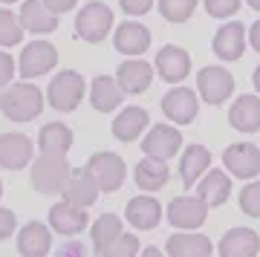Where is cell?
<instances>
[{"label":"cell","instance_id":"22","mask_svg":"<svg viewBox=\"0 0 260 257\" xmlns=\"http://www.w3.org/2000/svg\"><path fill=\"white\" fill-rule=\"evenodd\" d=\"M220 257H257L260 254V237L251 229H229L220 240V246L214 248Z\"/></svg>","mask_w":260,"mask_h":257},{"label":"cell","instance_id":"20","mask_svg":"<svg viewBox=\"0 0 260 257\" xmlns=\"http://www.w3.org/2000/svg\"><path fill=\"white\" fill-rule=\"evenodd\" d=\"M168 254L165 257H211L214 243L200 231H177L165 243Z\"/></svg>","mask_w":260,"mask_h":257},{"label":"cell","instance_id":"34","mask_svg":"<svg viewBox=\"0 0 260 257\" xmlns=\"http://www.w3.org/2000/svg\"><path fill=\"white\" fill-rule=\"evenodd\" d=\"M237 202H240V211L246 217H260V179H251L249 185H243Z\"/></svg>","mask_w":260,"mask_h":257},{"label":"cell","instance_id":"15","mask_svg":"<svg viewBox=\"0 0 260 257\" xmlns=\"http://www.w3.org/2000/svg\"><path fill=\"white\" fill-rule=\"evenodd\" d=\"M64 202L70 205H78V208H90L95 200H99V185H95L93 174L87 171V168H73L70 171V179L64 185Z\"/></svg>","mask_w":260,"mask_h":257},{"label":"cell","instance_id":"10","mask_svg":"<svg viewBox=\"0 0 260 257\" xmlns=\"http://www.w3.org/2000/svg\"><path fill=\"white\" fill-rule=\"evenodd\" d=\"M52 67H58V49L49 41H32V44H26L18 58V73L23 78L47 75Z\"/></svg>","mask_w":260,"mask_h":257},{"label":"cell","instance_id":"5","mask_svg":"<svg viewBox=\"0 0 260 257\" xmlns=\"http://www.w3.org/2000/svg\"><path fill=\"white\" fill-rule=\"evenodd\" d=\"M84 168L93 174L99 191H104V194L119 191L121 185H124V176H127V165H124V159H121L119 153H110V150L93 153L90 162H87Z\"/></svg>","mask_w":260,"mask_h":257},{"label":"cell","instance_id":"2","mask_svg":"<svg viewBox=\"0 0 260 257\" xmlns=\"http://www.w3.org/2000/svg\"><path fill=\"white\" fill-rule=\"evenodd\" d=\"M84 92H87L84 75L75 73V70H61L47 87V101H49V107L58 113H73L81 104Z\"/></svg>","mask_w":260,"mask_h":257},{"label":"cell","instance_id":"46","mask_svg":"<svg viewBox=\"0 0 260 257\" xmlns=\"http://www.w3.org/2000/svg\"><path fill=\"white\" fill-rule=\"evenodd\" d=\"M0 3H15V0H0Z\"/></svg>","mask_w":260,"mask_h":257},{"label":"cell","instance_id":"18","mask_svg":"<svg viewBox=\"0 0 260 257\" xmlns=\"http://www.w3.org/2000/svg\"><path fill=\"white\" fill-rule=\"evenodd\" d=\"M87 226H90L87 208H78V205H70V202H55V205L49 208V229L55 231V234L75 237V234H81Z\"/></svg>","mask_w":260,"mask_h":257},{"label":"cell","instance_id":"21","mask_svg":"<svg viewBox=\"0 0 260 257\" xmlns=\"http://www.w3.org/2000/svg\"><path fill=\"white\" fill-rule=\"evenodd\" d=\"M113 46L127 58L142 55V52H148V46H150V29L142 26L139 20H124L116 29V35H113Z\"/></svg>","mask_w":260,"mask_h":257},{"label":"cell","instance_id":"8","mask_svg":"<svg viewBox=\"0 0 260 257\" xmlns=\"http://www.w3.org/2000/svg\"><path fill=\"white\" fill-rule=\"evenodd\" d=\"M182 147V133L174 124H150V130L142 136V150L145 156L168 162L171 156H177Z\"/></svg>","mask_w":260,"mask_h":257},{"label":"cell","instance_id":"25","mask_svg":"<svg viewBox=\"0 0 260 257\" xmlns=\"http://www.w3.org/2000/svg\"><path fill=\"white\" fill-rule=\"evenodd\" d=\"M52 248V231L44 222H26L18 234V251L20 257H47Z\"/></svg>","mask_w":260,"mask_h":257},{"label":"cell","instance_id":"45","mask_svg":"<svg viewBox=\"0 0 260 257\" xmlns=\"http://www.w3.org/2000/svg\"><path fill=\"white\" fill-rule=\"evenodd\" d=\"M246 3H249V6H251L254 12H260V0H246Z\"/></svg>","mask_w":260,"mask_h":257},{"label":"cell","instance_id":"42","mask_svg":"<svg viewBox=\"0 0 260 257\" xmlns=\"http://www.w3.org/2000/svg\"><path fill=\"white\" fill-rule=\"evenodd\" d=\"M246 44H251V49L260 52V20H254L251 29H246Z\"/></svg>","mask_w":260,"mask_h":257},{"label":"cell","instance_id":"11","mask_svg":"<svg viewBox=\"0 0 260 257\" xmlns=\"http://www.w3.org/2000/svg\"><path fill=\"white\" fill-rule=\"evenodd\" d=\"M153 73H159V78L168 84H182L191 75V55L188 49L177 44H168L156 52V61H153Z\"/></svg>","mask_w":260,"mask_h":257},{"label":"cell","instance_id":"24","mask_svg":"<svg viewBox=\"0 0 260 257\" xmlns=\"http://www.w3.org/2000/svg\"><path fill=\"white\" fill-rule=\"evenodd\" d=\"M18 20H20V26H23V32H35V35H49L61 23V18H55L41 0H23Z\"/></svg>","mask_w":260,"mask_h":257},{"label":"cell","instance_id":"41","mask_svg":"<svg viewBox=\"0 0 260 257\" xmlns=\"http://www.w3.org/2000/svg\"><path fill=\"white\" fill-rule=\"evenodd\" d=\"M58 257H87V248L81 246V243H67L64 248H61V251H58Z\"/></svg>","mask_w":260,"mask_h":257},{"label":"cell","instance_id":"9","mask_svg":"<svg viewBox=\"0 0 260 257\" xmlns=\"http://www.w3.org/2000/svg\"><path fill=\"white\" fill-rule=\"evenodd\" d=\"M223 165L237 179H254L260 176V147L251 142H234L223 150Z\"/></svg>","mask_w":260,"mask_h":257},{"label":"cell","instance_id":"39","mask_svg":"<svg viewBox=\"0 0 260 257\" xmlns=\"http://www.w3.org/2000/svg\"><path fill=\"white\" fill-rule=\"evenodd\" d=\"M18 229V220H15V211L9 208H0V240L12 237V231Z\"/></svg>","mask_w":260,"mask_h":257},{"label":"cell","instance_id":"43","mask_svg":"<svg viewBox=\"0 0 260 257\" xmlns=\"http://www.w3.org/2000/svg\"><path fill=\"white\" fill-rule=\"evenodd\" d=\"M139 257H165V254H162L159 248H153V246H150V248H142V251H139Z\"/></svg>","mask_w":260,"mask_h":257},{"label":"cell","instance_id":"30","mask_svg":"<svg viewBox=\"0 0 260 257\" xmlns=\"http://www.w3.org/2000/svg\"><path fill=\"white\" fill-rule=\"evenodd\" d=\"M133 179L145 194H153L159 188H165L168 179H171V171H168V162H159V159L145 156L139 165L133 168Z\"/></svg>","mask_w":260,"mask_h":257},{"label":"cell","instance_id":"13","mask_svg":"<svg viewBox=\"0 0 260 257\" xmlns=\"http://www.w3.org/2000/svg\"><path fill=\"white\" fill-rule=\"evenodd\" d=\"M153 64L150 61H142V58H127L124 64H119V73H116V84L124 95H142L153 84Z\"/></svg>","mask_w":260,"mask_h":257},{"label":"cell","instance_id":"35","mask_svg":"<svg viewBox=\"0 0 260 257\" xmlns=\"http://www.w3.org/2000/svg\"><path fill=\"white\" fill-rule=\"evenodd\" d=\"M142 246H139V237L136 234H121L113 246H107L99 257H139Z\"/></svg>","mask_w":260,"mask_h":257},{"label":"cell","instance_id":"12","mask_svg":"<svg viewBox=\"0 0 260 257\" xmlns=\"http://www.w3.org/2000/svg\"><path fill=\"white\" fill-rule=\"evenodd\" d=\"M162 113L168 116V121L177 124H191L200 113V99L191 87H174L162 95Z\"/></svg>","mask_w":260,"mask_h":257},{"label":"cell","instance_id":"27","mask_svg":"<svg viewBox=\"0 0 260 257\" xmlns=\"http://www.w3.org/2000/svg\"><path fill=\"white\" fill-rule=\"evenodd\" d=\"M73 147V130L61 121H47L38 133V150L47 156H67Z\"/></svg>","mask_w":260,"mask_h":257},{"label":"cell","instance_id":"3","mask_svg":"<svg viewBox=\"0 0 260 257\" xmlns=\"http://www.w3.org/2000/svg\"><path fill=\"white\" fill-rule=\"evenodd\" d=\"M70 162L67 156H47V153H41L35 159V165H32V188L38 194H61L64 191L67 179H70Z\"/></svg>","mask_w":260,"mask_h":257},{"label":"cell","instance_id":"31","mask_svg":"<svg viewBox=\"0 0 260 257\" xmlns=\"http://www.w3.org/2000/svg\"><path fill=\"white\" fill-rule=\"evenodd\" d=\"M121 234H124V226H121L119 214H102V217L90 226V237H93L95 254H102L107 246H113Z\"/></svg>","mask_w":260,"mask_h":257},{"label":"cell","instance_id":"29","mask_svg":"<svg viewBox=\"0 0 260 257\" xmlns=\"http://www.w3.org/2000/svg\"><path fill=\"white\" fill-rule=\"evenodd\" d=\"M121 99L124 92L119 90V84L113 75H95L93 84H90V101L99 113H113L121 107Z\"/></svg>","mask_w":260,"mask_h":257},{"label":"cell","instance_id":"36","mask_svg":"<svg viewBox=\"0 0 260 257\" xmlns=\"http://www.w3.org/2000/svg\"><path fill=\"white\" fill-rule=\"evenodd\" d=\"M240 9V0H205V12L211 18H234Z\"/></svg>","mask_w":260,"mask_h":257},{"label":"cell","instance_id":"33","mask_svg":"<svg viewBox=\"0 0 260 257\" xmlns=\"http://www.w3.org/2000/svg\"><path fill=\"white\" fill-rule=\"evenodd\" d=\"M197 9V0H159V12L168 23H185Z\"/></svg>","mask_w":260,"mask_h":257},{"label":"cell","instance_id":"6","mask_svg":"<svg viewBox=\"0 0 260 257\" xmlns=\"http://www.w3.org/2000/svg\"><path fill=\"white\" fill-rule=\"evenodd\" d=\"M205 217H208V205L200 197L182 194L168 202V222L179 231H197L205 222Z\"/></svg>","mask_w":260,"mask_h":257},{"label":"cell","instance_id":"40","mask_svg":"<svg viewBox=\"0 0 260 257\" xmlns=\"http://www.w3.org/2000/svg\"><path fill=\"white\" fill-rule=\"evenodd\" d=\"M41 3H44L55 18L58 15H64V12H70V9H75V0H41Z\"/></svg>","mask_w":260,"mask_h":257},{"label":"cell","instance_id":"38","mask_svg":"<svg viewBox=\"0 0 260 257\" xmlns=\"http://www.w3.org/2000/svg\"><path fill=\"white\" fill-rule=\"evenodd\" d=\"M119 6L127 12L130 18H142V15H148L150 12L153 0H119Z\"/></svg>","mask_w":260,"mask_h":257},{"label":"cell","instance_id":"23","mask_svg":"<svg viewBox=\"0 0 260 257\" xmlns=\"http://www.w3.org/2000/svg\"><path fill=\"white\" fill-rule=\"evenodd\" d=\"M229 124L240 133H257L260 130V95H237L229 110Z\"/></svg>","mask_w":260,"mask_h":257},{"label":"cell","instance_id":"4","mask_svg":"<svg viewBox=\"0 0 260 257\" xmlns=\"http://www.w3.org/2000/svg\"><path fill=\"white\" fill-rule=\"evenodd\" d=\"M110 29H113V12H110V6H104L99 0L81 6V12L75 15V35L81 41H87V44L104 41Z\"/></svg>","mask_w":260,"mask_h":257},{"label":"cell","instance_id":"32","mask_svg":"<svg viewBox=\"0 0 260 257\" xmlns=\"http://www.w3.org/2000/svg\"><path fill=\"white\" fill-rule=\"evenodd\" d=\"M23 41V26L12 9H0V49L3 46H18Z\"/></svg>","mask_w":260,"mask_h":257},{"label":"cell","instance_id":"7","mask_svg":"<svg viewBox=\"0 0 260 257\" xmlns=\"http://www.w3.org/2000/svg\"><path fill=\"white\" fill-rule=\"evenodd\" d=\"M197 92L205 104H223L234 92V75L225 67H203L197 73Z\"/></svg>","mask_w":260,"mask_h":257},{"label":"cell","instance_id":"28","mask_svg":"<svg viewBox=\"0 0 260 257\" xmlns=\"http://www.w3.org/2000/svg\"><path fill=\"white\" fill-rule=\"evenodd\" d=\"M148 124H150V116L145 107H124L113 119V136L119 142H136L148 130Z\"/></svg>","mask_w":260,"mask_h":257},{"label":"cell","instance_id":"17","mask_svg":"<svg viewBox=\"0 0 260 257\" xmlns=\"http://www.w3.org/2000/svg\"><path fill=\"white\" fill-rule=\"evenodd\" d=\"M194 188H197L194 197H200L208 208H220V205H225L229 197H232V179H229V174L220 171V168H208L203 174V179H200Z\"/></svg>","mask_w":260,"mask_h":257},{"label":"cell","instance_id":"47","mask_svg":"<svg viewBox=\"0 0 260 257\" xmlns=\"http://www.w3.org/2000/svg\"><path fill=\"white\" fill-rule=\"evenodd\" d=\"M0 197H3V182H0Z\"/></svg>","mask_w":260,"mask_h":257},{"label":"cell","instance_id":"37","mask_svg":"<svg viewBox=\"0 0 260 257\" xmlns=\"http://www.w3.org/2000/svg\"><path fill=\"white\" fill-rule=\"evenodd\" d=\"M15 70H18V67H15L12 55L6 52V49H0V90L12 84V78H15Z\"/></svg>","mask_w":260,"mask_h":257},{"label":"cell","instance_id":"26","mask_svg":"<svg viewBox=\"0 0 260 257\" xmlns=\"http://www.w3.org/2000/svg\"><path fill=\"white\" fill-rule=\"evenodd\" d=\"M211 168V150L205 145H188L182 150V159H179V176H182V185L185 188H194L203 174Z\"/></svg>","mask_w":260,"mask_h":257},{"label":"cell","instance_id":"16","mask_svg":"<svg viewBox=\"0 0 260 257\" xmlns=\"http://www.w3.org/2000/svg\"><path fill=\"white\" fill-rule=\"evenodd\" d=\"M35 145L23 133H3L0 136V168L6 171H20L32 162Z\"/></svg>","mask_w":260,"mask_h":257},{"label":"cell","instance_id":"44","mask_svg":"<svg viewBox=\"0 0 260 257\" xmlns=\"http://www.w3.org/2000/svg\"><path fill=\"white\" fill-rule=\"evenodd\" d=\"M254 87H257V92H260V67L254 70Z\"/></svg>","mask_w":260,"mask_h":257},{"label":"cell","instance_id":"14","mask_svg":"<svg viewBox=\"0 0 260 257\" xmlns=\"http://www.w3.org/2000/svg\"><path fill=\"white\" fill-rule=\"evenodd\" d=\"M246 46H249L246 44V26L240 20H229V23H223L217 29L211 49L220 61H237V58H243Z\"/></svg>","mask_w":260,"mask_h":257},{"label":"cell","instance_id":"1","mask_svg":"<svg viewBox=\"0 0 260 257\" xmlns=\"http://www.w3.org/2000/svg\"><path fill=\"white\" fill-rule=\"evenodd\" d=\"M0 110H3V116L9 121H20V124L32 121L44 110V92L29 81L12 84V87H6L0 92Z\"/></svg>","mask_w":260,"mask_h":257},{"label":"cell","instance_id":"19","mask_svg":"<svg viewBox=\"0 0 260 257\" xmlns=\"http://www.w3.org/2000/svg\"><path fill=\"white\" fill-rule=\"evenodd\" d=\"M124 217H127V222L133 226V229L153 231L159 222H162V202H156L150 194H139V197L127 200Z\"/></svg>","mask_w":260,"mask_h":257}]
</instances>
